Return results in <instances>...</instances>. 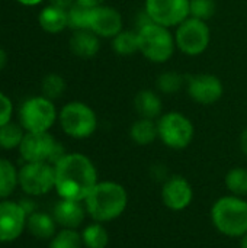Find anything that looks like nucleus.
Returning <instances> with one entry per match:
<instances>
[{
	"label": "nucleus",
	"mask_w": 247,
	"mask_h": 248,
	"mask_svg": "<svg viewBox=\"0 0 247 248\" xmlns=\"http://www.w3.org/2000/svg\"><path fill=\"white\" fill-rule=\"evenodd\" d=\"M54 170L55 190L61 199L82 202L99 182L93 161L82 153H67Z\"/></svg>",
	"instance_id": "f257e3e1"
},
{
	"label": "nucleus",
	"mask_w": 247,
	"mask_h": 248,
	"mask_svg": "<svg viewBox=\"0 0 247 248\" xmlns=\"http://www.w3.org/2000/svg\"><path fill=\"white\" fill-rule=\"evenodd\" d=\"M128 206V193L125 187L116 182H98L84 199L86 212L95 222H111L119 218Z\"/></svg>",
	"instance_id": "f03ea898"
},
{
	"label": "nucleus",
	"mask_w": 247,
	"mask_h": 248,
	"mask_svg": "<svg viewBox=\"0 0 247 248\" xmlns=\"http://www.w3.org/2000/svg\"><path fill=\"white\" fill-rule=\"evenodd\" d=\"M211 221L220 234L242 238L247 232V202L234 195L217 199L211 208Z\"/></svg>",
	"instance_id": "7ed1b4c3"
},
{
	"label": "nucleus",
	"mask_w": 247,
	"mask_h": 248,
	"mask_svg": "<svg viewBox=\"0 0 247 248\" xmlns=\"http://www.w3.org/2000/svg\"><path fill=\"white\" fill-rule=\"evenodd\" d=\"M138 52L153 64H166L176 51L175 33L159 23L148 22L137 29Z\"/></svg>",
	"instance_id": "20e7f679"
},
{
	"label": "nucleus",
	"mask_w": 247,
	"mask_h": 248,
	"mask_svg": "<svg viewBox=\"0 0 247 248\" xmlns=\"http://www.w3.org/2000/svg\"><path fill=\"white\" fill-rule=\"evenodd\" d=\"M58 124L67 137L73 140H86L98 129V115L86 102L71 100L58 110Z\"/></svg>",
	"instance_id": "39448f33"
},
{
	"label": "nucleus",
	"mask_w": 247,
	"mask_h": 248,
	"mask_svg": "<svg viewBox=\"0 0 247 248\" xmlns=\"http://www.w3.org/2000/svg\"><path fill=\"white\" fill-rule=\"evenodd\" d=\"M17 119L25 132H49L58 122V109L54 100L35 94L20 103Z\"/></svg>",
	"instance_id": "423d86ee"
},
{
	"label": "nucleus",
	"mask_w": 247,
	"mask_h": 248,
	"mask_svg": "<svg viewBox=\"0 0 247 248\" xmlns=\"http://www.w3.org/2000/svg\"><path fill=\"white\" fill-rule=\"evenodd\" d=\"M19 154L25 163H49L55 166L67 153L49 132H26Z\"/></svg>",
	"instance_id": "0eeeda50"
},
{
	"label": "nucleus",
	"mask_w": 247,
	"mask_h": 248,
	"mask_svg": "<svg viewBox=\"0 0 247 248\" xmlns=\"http://www.w3.org/2000/svg\"><path fill=\"white\" fill-rule=\"evenodd\" d=\"M159 140L170 150H183L191 145L195 126L192 121L182 112L169 110L165 112L157 121Z\"/></svg>",
	"instance_id": "6e6552de"
},
{
	"label": "nucleus",
	"mask_w": 247,
	"mask_h": 248,
	"mask_svg": "<svg viewBox=\"0 0 247 248\" xmlns=\"http://www.w3.org/2000/svg\"><path fill=\"white\" fill-rule=\"evenodd\" d=\"M176 49L186 57L204 54L211 44V28L207 20L189 16L175 28Z\"/></svg>",
	"instance_id": "1a4fd4ad"
},
{
	"label": "nucleus",
	"mask_w": 247,
	"mask_h": 248,
	"mask_svg": "<svg viewBox=\"0 0 247 248\" xmlns=\"http://www.w3.org/2000/svg\"><path fill=\"white\" fill-rule=\"evenodd\" d=\"M143 9L151 22L169 29L179 26L191 16L189 0H144Z\"/></svg>",
	"instance_id": "9d476101"
},
{
	"label": "nucleus",
	"mask_w": 247,
	"mask_h": 248,
	"mask_svg": "<svg viewBox=\"0 0 247 248\" xmlns=\"http://www.w3.org/2000/svg\"><path fill=\"white\" fill-rule=\"evenodd\" d=\"M19 186L31 196H41L55 187V170L49 163H25L19 170Z\"/></svg>",
	"instance_id": "9b49d317"
},
{
	"label": "nucleus",
	"mask_w": 247,
	"mask_h": 248,
	"mask_svg": "<svg viewBox=\"0 0 247 248\" xmlns=\"http://www.w3.org/2000/svg\"><path fill=\"white\" fill-rule=\"evenodd\" d=\"M185 89L189 99L202 106H210L220 102L224 94V84L221 78L211 73L188 76Z\"/></svg>",
	"instance_id": "f8f14e48"
},
{
	"label": "nucleus",
	"mask_w": 247,
	"mask_h": 248,
	"mask_svg": "<svg viewBox=\"0 0 247 248\" xmlns=\"http://www.w3.org/2000/svg\"><path fill=\"white\" fill-rule=\"evenodd\" d=\"M124 29V19L118 9L109 4L90 7L89 31L96 33L100 39H112Z\"/></svg>",
	"instance_id": "ddd939ff"
},
{
	"label": "nucleus",
	"mask_w": 247,
	"mask_h": 248,
	"mask_svg": "<svg viewBox=\"0 0 247 248\" xmlns=\"http://www.w3.org/2000/svg\"><path fill=\"white\" fill-rule=\"evenodd\" d=\"M194 199V190L191 183L182 176H172L165 180L162 187V201L170 211L186 209Z\"/></svg>",
	"instance_id": "4468645a"
},
{
	"label": "nucleus",
	"mask_w": 247,
	"mask_h": 248,
	"mask_svg": "<svg viewBox=\"0 0 247 248\" xmlns=\"http://www.w3.org/2000/svg\"><path fill=\"white\" fill-rule=\"evenodd\" d=\"M28 221V215L15 202H0V241L10 243L19 238Z\"/></svg>",
	"instance_id": "2eb2a0df"
},
{
	"label": "nucleus",
	"mask_w": 247,
	"mask_h": 248,
	"mask_svg": "<svg viewBox=\"0 0 247 248\" xmlns=\"http://www.w3.org/2000/svg\"><path fill=\"white\" fill-rule=\"evenodd\" d=\"M68 48L74 57L90 60L95 58L100 51V38L89 29L73 31L68 39Z\"/></svg>",
	"instance_id": "dca6fc26"
},
{
	"label": "nucleus",
	"mask_w": 247,
	"mask_h": 248,
	"mask_svg": "<svg viewBox=\"0 0 247 248\" xmlns=\"http://www.w3.org/2000/svg\"><path fill=\"white\" fill-rule=\"evenodd\" d=\"M86 208L79 201L61 199L54 206V219L58 225L67 230H77L84 221Z\"/></svg>",
	"instance_id": "f3484780"
},
{
	"label": "nucleus",
	"mask_w": 247,
	"mask_h": 248,
	"mask_svg": "<svg viewBox=\"0 0 247 248\" xmlns=\"http://www.w3.org/2000/svg\"><path fill=\"white\" fill-rule=\"evenodd\" d=\"M134 109L138 118H147L157 121L163 112V100L157 90L143 89L134 96Z\"/></svg>",
	"instance_id": "a211bd4d"
},
{
	"label": "nucleus",
	"mask_w": 247,
	"mask_h": 248,
	"mask_svg": "<svg viewBox=\"0 0 247 248\" xmlns=\"http://www.w3.org/2000/svg\"><path fill=\"white\" fill-rule=\"evenodd\" d=\"M38 25L44 32L49 35L61 33L68 28L67 10L52 4H45L38 13Z\"/></svg>",
	"instance_id": "6ab92c4d"
},
{
	"label": "nucleus",
	"mask_w": 247,
	"mask_h": 248,
	"mask_svg": "<svg viewBox=\"0 0 247 248\" xmlns=\"http://www.w3.org/2000/svg\"><path fill=\"white\" fill-rule=\"evenodd\" d=\"M130 138L134 144L141 147L153 144L156 140H159L157 122L154 119L138 118L130 126Z\"/></svg>",
	"instance_id": "aec40b11"
},
{
	"label": "nucleus",
	"mask_w": 247,
	"mask_h": 248,
	"mask_svg": "<svg viewBox=\"0 0 247 248\" xmlns=\"http://www.w3.org/2000/svg\"><path fill=\"white\" fill-rule=\"evenodd\" d=\"M55 219L54 217H49L48 214L42 212H33L32 215L28 217L26 227L29 232L38 238V240H48L52 238L55 234Z\"/></svg>",
	"instance_id": "412c9836"
},
{
	"label": "nucleus",
	"mask_w": 247,
	"mask_h": 248,
	"mask_svg": "<svg viewBox=\"0 0 247 248\" xmlns=\"http://www.w3.org/2000/svg\"><path fill=\"white\" fill-rule=\"evenodd\" d=\"M111 48L114 54L119 57H130L138 52V33L132 29H122L116 36L111 39Z\"/></svg>",
	"instance_id": "4be33fe9"
},
{
	"label": "nucleus",
	"mask_w": 247,
	"mask_h": 248,
	"mask_svg": "<svg viewBox=\"0 0 247 248\" xmlns=\"http://www.w3.org/2000/svg\"><path fill=\"white\" fill-rule=\"evenodd\" d=\"M185 84H186V77L172 70L160 73L156 78V90L165 96H172L178 93L179 90H182Z\"/></svg>",
	"instance_id": "5701e85b"
},
{
	"label": "nucleus",
	"mask_w": 247,
	"mask_h": 248,
	"mask_svg": "<svg viewBox=\"0 0 247 248\" xmlns=\"http://www.w3.org/2000/svg\"><path fill=\"white\" fill-rule=\"evenodd\" d=\"M82 240L86 248H106L109 244V234L100 222H95L83 230Z\"/></svg>",
	"instance_id": "b1692460"
},
{
	"label": "nucleus",
	"mask_w": 247,
	"mask_h": 248,
	"mask_svg": "<svg viewBox=\"0 0 247 248\" xmlns=\"http://www.w3.org/2000/svg\"><path fill=\"white\" fill-rule=\"evenodd\" d=\"M19 183V173L16 167L4 158H0V199L12 195Z\"/></svg>",
	"instance_id": "393cba45"
},
{
	"label": "nucleus",
	"mask_w": 247,
	"mask_h": 248,
	"mask_svg": "<svg viewBox=\"0 0 247 248\" xmlns=\"http://www.w3.org/2000/svg\"><path fill=\"white\" fill-rule=\"evenodd\" d=\"M67 89L66 78L60 76L58 73H48L41 80V94L51 100L60 99Z\"/></svg>",
	"instance_id": "a878e982"
},
{
	"label": "nucleus",
	"mask_w": 247,
	"mask_h": 248,
	"mask_svg": "<svg viewBox=\"0 0 247 248\" xmlns=\"http://www.w3.org/2000/svg\"><path fill=\"white\" fill-rule=\"evenodd\" d=\"M25 129L20 126L17 122H9L4 126L0 128V148L3 150H15L19 148L23 137H25Z\"/></svg>",
	"instance_id": "bb28decb"
},
{
	"label": "nucleus",
	"mask_w": 247,
	"mask_h": 248,
	"mask_svg": "<svg viewBox=\"0 0 247 248\" xmlns=\"http://www.w3.org/2000/svg\"><path fill=\"white\" fill-rule=\"evenodd\" d=\"M227 190L239 198L247 196V170L243 167H234L226 174Z\"/></svg>",
	"instance_id": "cd10ccee"
},
{
	"label": "nucleus",
	"mask_w": 247,
	"mask_h": 248,
	"mask_svg": "<svg viewBox=\"0 0 247 248\" xmlns=\"http://www.w3.org/2000/svg\"><path fill=\"white\" fill-rule=\"evenodd\" d=\"M89 13H90V7H84V6H82V4L74 3V4L67 10L68 28H70L71 31L89 29Z\"/></svg>",
	"instance_id": "c85d7f7f"
},
{
	"label": "nucleus",
	"mask_w": 247,
	"mask_h": 248,
	"mask_svg": "<svg viewBox=\"0 0 247 248\" xmlns=\"http://www.w3.org/2000/svg\"><path fill=\"white\" fill-rule=\"evenodd\" d=\"M83 240L82 234H79L76 230H67L64 228L49 243V248H82Z\"/></svg>",
	"instance_id": "c756f323"
},
{
	"label": "nucleus",
	"mask_w": 247,
	"mask_h": 248,
	"mask_svg": "<svg viewBox=\"0 0 247 248\" xmlns=\"http://www.w3.org/2000/svg\"><path fill=\"white\" fill-rule=\"evenodd\" d=\"M189 9L192 17L208 22L217 12V3L215 0H189Z\"/></svg>",
	"instance_id": "7c9ffc66"
},
{
	"label": "nucleus",
	"mask_w": 247,
	"mask_h": 248,
	"mask_svg": "<svg viewBox=\"0 0 247 248\" xmlns=\"http://www.w3.org/2000/svg\"><path fill=\"white\" fill-rule=\"evenodd\" d=\"M13 112H15V105L12 99L7 96V93L0 90V128L12 122Z\"/></svg>",
	"instance_id": "2f4dec72"
},
{
	"label": "nucleus",
	"mask_w": 247,
	"mask_h": 248,
	"mask_svg": "<svg viewBox=\"0 0 247 248\" xmlns=\"http://www.w3.org/2000/svg\"><path fill=\"white\" fill-rule=\"evenodd\" d=\"M47 1H48V4L57 6V7L64 9V10H68L76 3V0H47Z\"/></svg>",
	"instance_id": "473e14b6"
},
{
	"label": "nucleus",
	"mask_w": 247,
	"mask_h": 248,
	"mask_svg": "<svg viewBox=\"0 0 247 248\" xmlns=\"http://www.w3.org/2000/svg\"><path fill=\"white\" fill-rule=\"evenodd\" d=\"M19 205H20V208L25 211V214H26L28 217L32 215V214L35 212V205H33V202L29 201V199H23Z\"/></svg>",
	"instance_id": "72a5a7b5"
},
{
	"label": "nucleus",
	"mask_w": 247,
	"mask_h": 248,
	"mask_svg": "<svg viewBox=\"0 0 247 248\" xmlns=\"http://www.w3.org/2000/svg\"><path fill=\"white\" fill-rule=\"evenodd\" d=\"M76 3L84 6V7H96V6L105 4L106 0H76Z\"/></svg>",
	"instance_id": "f704fd0d"
},
{
	"label": "nucleus",
	"mask_w": 247,
	"mask_h": 248,
	"mask_svg": "<svg viewBox=\"0 0 247 248\" xmlns=\"http://www.w3.org/2000/svg\"><path fill=\"white\" fill-rule=\"evenodd\" d=\"M15 1L23 7H36V6H41L47 0H15Z\"/></svg>",
	"instance_id": "c9c22d12"
},
{
	"label": "nucleus",
	"mask_w": 247,
	"mask_h": 248,
	"mask_svg": "<svg viewBox=\"0 0 247 248\" xmlns=\"http://www.w3.org/2000/svg\"><path fill=\"white\" fill-rule=\"evenodd\" d=\"M7 62H9V55H7V51H6L3 46H0V73H1V71L6 68Z\"/></svg>",
	"instance_id": "e433bc0d"
},
{
	"label": "nucleus",
	"mask_w": 247,
	"mask_h": 248,
	"mask_svg": "<svg viewBox=\"0 0 247 248\" xmlns=\"http://www.w3.org/2000/svg\"><path fill=\"white\" fill-rule=\"evenodd\" d=\"M240 150L247 157V126L243 129V132L240 135Z\"/></svg>",
	"instance_id": "4c0bfd02"
},
{
	"label": "nucleus",
	"mask_w": 247,
	"mask_h": 248,
	"mask_svg": "<svg viewBox=\"0 0 247 248\" xmlns=\"http://www.w3.org/2000/svg\"><path fill=\"white\" fill-rule=\"evenodd\" d=\"M240 248H247V232L240 238Z\"/></svg>",
	"instance_id": "58836bf2"
}]
</instances>
